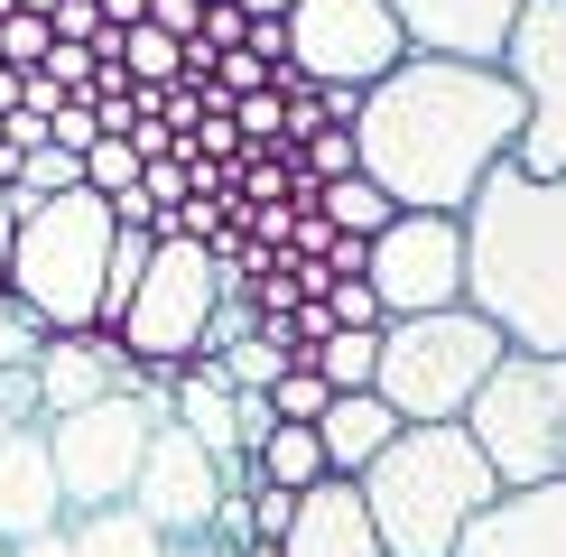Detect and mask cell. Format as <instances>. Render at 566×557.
<instances>
[{"label":"cell","instance_id":"4fadbf2b","mask_svg":"<svg viewBox=\"0 0 566 557\" xmlns=\"http://www.w3.org/2000/svg\"><path fill=\"white\" fill-rule=\"evenodd\" d=\"M149 371L130 362L122 335H46L38 344V409L46 418H75L93 400H139Z\"/></svg>","mask_w":566,"mask_h":557},{"label":"cell","instance_id":"e0dca14e","mask_svg":"<svg viewBox=\"0 0 566 557\" xmlns=\"http://www.w3.org/2000/svg\"><path fill=\"white\" fill-rule=\"evenodd\" d=\"M279 557H381L363 493L335 483V474H325L316 493H297V521H289V539H279Z\"/></svg>","mask_w":566,"mask_h":557},{"label":"cell","instance_id":"603a6c76","mask_svg":"<svg viewBox=\"0 0 566 557\" xmlns=\"http://www.w3.org/2000/svg\"><path fill=\"white\" fill-rule=\"evenodd\" d=\"M325 400H335V390H325L306 362H289V371H279V390H270V418H279V428H316Z\"/></svg>","mask_w":566,"mask_h":557},{"label":"cell","instance_id":"f1b7e54d","mask_svg":"<svg viewBox=\"0 0 566 557\" xmlns=\"http://www.w3.org/2000/svg\"><path fill=\"white\" fill-rule=\"evenodd\" d=\"M232 409H242V446H261V437L279 428V418H270V400H232Z\"/></svg>","mask_w":566,"mask_h":557},{"label":"cell","instance_id":"7c38bea8","mask_svg":"<svg viewBox=\"0 0 566 557\" xmlns=\"http://www.w3.org/2000/svg\"><path fill=\"white\" fill-rule=\"evenodd\" d=\"M130 511L158 529V539H205V529H214V511H223V474H214V455H205L196 437L177 428V418H158V428H149V455H139Z\"/></svg>","mask_w":566,"mask_h":557},{"label":"cell","instance_id":"cb8c5ba5","mask_svg":"<svg viewBox=\"0 0 566 557\" xmlns=\"http://www.w3.org/2000/svg\"><path fill=\"white\" fill-rule=\"evenodd\" d=\"M84 186H93V196H130V186H139V149H130V139H93V149H84Z\"/></svg>","mask_w":566,"mask_h":557},{"label":"cell","instance_id":"44dd1931","mask_svg":"<svg viewBox=\"0 0 566 557\" xmlns=\"http://www.w3.org/2000/svg\"><path fill=\"white\" fill-rule=\"evenodd\" d=\"M316 214L335 223V232H353V242H371V232L399 223V204H390L371 177H344V186H325V196H316Z\"/></svg>","mask_w":566,"mask_h":557},{"label":"cell","instance_id":"4316f807","mask_svg":"<svg viewBox=\"0 0 566 557\" xmlns=\"http://www.w3.org/2000/svg\"><path fill=\"white\" fill-rule=\"evenodd\" d=\"M38 344H46V335H38V316H19L10 297H0V371H29V362H38Z\"/></svg>","mask_w":566,"mask_h":557},{"label":"cell","instance_id":"9a60e30c","mask_svg":"<svg viewBox=\"0 0 566 557\" xmlns=\"http://www.w3.org/2000/svg\"><path fill=\"white\" fill-rule=\"evenodd\" d=\"M65 529V493H56V464H46V428H10L0 437V548L46 539Z\"/></svg>","mask_w":566,"mask_h":557},{"label":"cell","instance_id":"83f0119b","mask_svg":"<svg viewBox=\"0 0 566 557\" xmlns=\"http://www.w3.org/2000/svg\"><path fill=\"white\" fill-rule=\"evenodd\" d=\"M93 139H103V130H93V103H84V93H75V103H65L56 122H46V149H65V158H84Z\"/></svg>","mask_w":566,"mask_h":557},{"label":"cell","instance_id":"8992f818","mask_svg":"<svg viewBox=\"0 0 566 557\" xmlns=\"http://www.w3.org/2000/svg\"><path fill=\"white\" fill-rule=\"evenodd\" d=\"M464 437L483 446L502 493L566 483V354H502V371L464 409Z\"/></svg>","mask_w":566,"mask_h":557},{"label":"cell","instance_id":"d4e9b609","mask_svg":"<svg viewBox=\"0 0 566 557\" xmlns=\"http://www.w3.org/2000/svg\"><path fill=\"white\" fill-rule=\"evenodd\" d=\"M46 46H56V29H46V19H29V10L0 19V65H10V75H38Z\"/></svg>","mask_w":566,"mask_h":557},{"label":"cell","instance_id":"6da1fadb","mask_svg":"<svg viewBox=\"0 0 566 557\" xmlns=\"http://www.w3.org/2000/svg\"><path fill=\"white\" fill-rule=\"evenodd\" d=\"M511 149H521V93L502 65L409 56L353 112V158L399 214H464Z\"/></svg>","mask_w":566,"mask_h":557},{"label":"cell","instance_id":"d590c367","mask_svg":"<svg viewBox=\"0 0 566 557\" xmlns=\"http://www.w3.org/2000/svg\"><path fill=\"white\" fill-rule=\"evenodd\" d=\"M0 437H10V409H0Z\"/></svg>","mask_w":566,"mask_h":557},{"label":"cell","instance_id":"484cf974","mask_svg":"<svg viewBox=\"0 0 566 557\" xmlns=\"http://www.w3.org/2000/svg\"><path fill=\"white\" fill-rule=\"evenodd\" d=\"M289 521H297V493L261 483V493H251V548H279V539H289Z\"/></svg>","mask_w":566,"mask_h":557},{"label":"cell","instance_id":"d6a6232c","mask_svg":"<svg viewBox=\"0 0 566 557\" xmlns=\"http://www.w3.org/2000/svg\"><path fill=\"white\" fill-rule=\"evenodd\" d=\"M232 10H242V19H289L297 0H232Z\"/></svg>","mask_w":566,"mask_h":557},{"label":"cell","instance_id":"ffe728a7","mask_svg":"<svg viewBox=\"0 0 566 557\" xmlns=\"http://www.w3.org/2000/svg\"><path fill=\"white\" fill-rule=\"evenodd\" d=\"M251 474L279 483V493H316V483H325V446H316V428H270L261 446H251Z\"/></svg>","mask_w":566,"mask_h":557},{"label":"cell","instance_id":"4dcf8cb0","mask_svg":"<svg viewBox=\"0 0 566 557\" xmlns=\"http://www.w3.org/2000/svg\"><path fill=\"white\" fill-rule=\"evenodd\" d=\"M10 557H65V529H46V539H19Z\"/></svg>","mask_w":566,"mask_h":557},{"label":"cell","instance_id":"d6986e66","mask_svg":"<svg viewBox=\"0 0 566 557\" xmlns=\"http://www.w3.org/2000/svg\"><path fill=\"white\" fill-rule=\"evenodd\" d=\"M65 557H168V539L122 502V511H84V521H65Z\"/></svg>","mask_w":566,"mask_h":557},{"label":"cell","instance_id":"5b68a950","mask_svg":"<svg viewBox=\"0 0 566 557\" xmlns=\"http://www.w3.org/2000/svg\"><path fill=\"white\" fill-rule=\"evenodd\" d=\"M511 344L492 335L474 307H437V316H390L381 325V362H371V400L399 428H464L474 390L502 371Z\"/></svg>","mask_w":566,"mask_h":557},{"label":"cell","instance_id":"30bf717a","mask_svg":"<svg viewBox=\"0 0 566 557\" xmlns=\"http://www.w3.org/2000/svg\"><path fill=\"white\" fill-rule=\"evenodd\" d=\"M502 75L521 93V149H511V168L566 177V0H530L521 10V29L502 46Z\"/></svg>","mask_w":566,"mask_h":557},{"label":"cell","instance_id":"277c9868","mask_svg":"<svg viewBox=\"0 0 566 557\" xmlns=\"http://www.w3.org/2000/svg\"><path fill=\"white\" fill-rule=\"evenodd\" d=\"M19 204V196H10ZM112 204L75 186V196H46V204H19V232H10V297L19 316H38V335H93L103 325V270H112Z\"/></svg>","mask_w":566,"mask_h":557},{"label":"cell","instance_id":"2e32d148","mask_svg":"<svg viewBox=\"0 0 566 557\" xmlns=\"http://www.w3.org/2000/svg\"><path fill=\"white\" fill-rule=\"evenodd\" d=\"M455 557H566V483L538 493H502L474 529L455 539Z\"/></svg>","mask_w":566,"mask_h":557},{"label":"cell","instance_id":"7402d4cb","mask_svg":"<svg viewBox=\"0 0 566 557\" xmlns=\"http://www.w3.org/2000/svg\"><path fill=\"white\" fill-rule=\"evenodd\" d=\"M297 362H306V371H316V381H325V390L344 400V390H371V362H381V335H325L316 354H297Z\"/></svg>","mask_w":566,"mask_h":557},{"label":"cell","instance_id":"7a4b0ae2","mask_svg":"<svg viewBox=\"0 0 566 557\" xmlns=\"http://www.w3.org/2000/svg\"><path fill=\"white\" fill-rule=\"evenodd\" d=\"M464 307L511 354H566V177L492 168L464 204Z\"/></svg>","mask_w":566,"mask_h":557},{"label":"cell","instance_id":"1f68e13d","mask_svg":"<svg viewBox=\"0 0 566 557\" xmlns=\"http://www.w3.org/2000/svg\"><path fill=\"white\" fill-rule=\"evenodd\" d=\"M10 232H19V204L0 196V278H10Z\"/></svg>","mask_w":566,"mask_h":557},{"label":"cell","instance_id":"ba28073f","mask_svg":"<svg viewBox=\"0 0 566 557\" xmlns=\"http://www.w3.org/2000/svg\"><path fill=\"white\" fill-rule=\"evenodd\" d=\"M149 428H158V418L139 409V400H93V409H75V418H46V464H56L65 521L130 502L139 455H149Z\"/></svg>","mask_w":566,"mask_h":557},{"label":"cell","instance_id":"52a82bcc","mask_svg":"<svg viewBox=\"0 0 566 557\" xmlns=\"http://www.w3.org/2000/svg\"><path fill=\"white\" fill-rule=\"evenodd\" d=\"M214 297H223L214 251H205V242H158L112 335L130 344V362H139V371H186V362H196V344H205V316H214Z\"/></svg>","mask_w":566,"mask_h":557},{"label":"cell","instance_id":"836d02e7","mask_svg":"<svg viewBox=\"0 0 566 557\" xmlns=\"http://www.w3.org/2000/svg\"><path fill=\"white\" fill-rule=\"evenodd\" d=\"M168 557H232L223 539H168Z\"/></svg>","mask_w":566,"mask_h":557},{"label":"cell","instance_id":"9c48e42d","mask_svg":"<svg viewBox=\"0 0 566 557\" xmlns=\"http://www.w3.org/2000/svg\"><path fill=\"white\" fill-rule=\"evenodd\" d=\"M399 65H409V38H399L390 0H297L289 10V75L297 84L371 93Z\"/></svg>","mask_w":566,"mask_h":557},{"label":"cell","instance_id":"8d00e7d4","mask_svg":"<svg viewBox=\"0 0 566 557\" xmlns=\"http://www.w3.org/2000/svg\"><path fill=\"white\" fill-rule=\"evenodd\" d=\"M196 10H214V0H196Z\"/></svg>","mask_w":566,"mask_h":557},{"label":"cell","instance_id":"74e56055","mask_svg":"<svg viewBox=\"0 0 566 557\" xmlns=\"http://www.w3.org/2000/svg\"><path fill=\"white\" fill-rule=\"evenodd\" d=\"M0 557H10V548H0Z\"/></svg>","mask_w":566,"mask_h":557},{"label":"cell","instance_id":"8fae6325","mask_svg":"<svg viewBox=\"0 0 566 557\" xmlns=\"http://www.w3.org/2000/svg\"><path fill=\"white\" fill-rule=\"evenodd\" d=\"M363 288L381 297V325H390V316L464 307V223H455V214H399L390 232H371Z\"/></svg>","mask_w":566,"mask_h":557},{"label":"cell","instance_id":"ac0fdd59","mask_svg":"<svg viewBox=\"0 0 566 557\" xmlns=\"http://www.w3.org/2000/svg\"><path fill=\"white\" fill-rule=\"evenodd\" d=\"M390 437H399V418L371 400V390H344V400H325V418H316V446H325V474L335 483H363Z\"/></svg>","mask_w":566,"mask_h":557},{"label":"cell","instance_id":"f546056e","mask_svg":"<svg viewBox=\"0 0 566 557\" xmlns=\"http://www.w3.org/2000/svg\"><path fill=\"white\" fill-rule=\"evenodd\" d=\"M93 10H103V29H139V19H149V0H93Z\"/></svg>","mask_w":566,"mask_h":557},{"label":"cell","instance_id":"5bb4252c","mask_svg":"<svg viewBox=\"0 0 566 557\" xmlns=\"http://www.w3.org/2000/svg\"><path fill=\"white\" fill-rule=\"evenodd\" d=\"M521 10L530 0H390L409 56H455V65H502Z\"/></svg>","mask_w":566,"mask_h":557},{"label":"cell","instance_id":"e575fe53","mask_svg":"<svg viewBox=\"0 0 566 557\" xmlns=\"http://www.w3.org/2000/svg\"><path fill=\"white\" fill-rule=\"evenodd\" d=\"M10 112H19V75H10V65H0V122H10Z\"/></svg>","mask_w":566,"mask_h":557},{"label":"cell","instance_id":"3957f363","mask_svg":"<svg viewBox=\"0 0 566 557\" xmlns=\"http://www.w3.org/2000/svg\"><path fill=\"white\" fill-rule=\"evenodd\" d=\"M353 493L371 511L381 557H455V539L502 502V483L464 428H399Z\"/></svg>","mask_w":566,"mask_h":557}]
</instances>
